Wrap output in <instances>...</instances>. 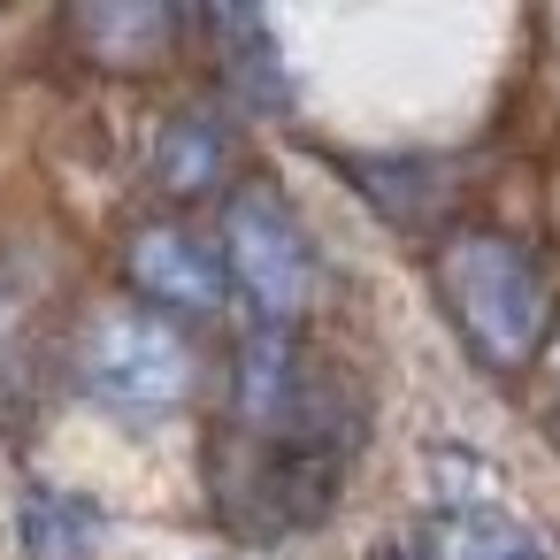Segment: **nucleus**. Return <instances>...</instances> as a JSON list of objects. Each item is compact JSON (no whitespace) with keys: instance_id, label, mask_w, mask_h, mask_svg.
<instances>
[{"instance_id":"f257e3e1","label":"nucleus","mask_w":560,"mask_h":560,"mask_svg":"<svg viewBox=\"0 0 560 560\" xmlns=\"http://www.w3.org/2000/svg\"><path fill=\"white\" fill-rule=\"evenodd\" d=\"M438 292L483 369H529L552 346V284L537 254L506 231H483V223L453 231L438 246Z\"/></svg>"},{"instance_id":"f03ea898","label":"nucleus","mask_w":560,"mask_h":560,"mask_svg":"<svg viewBox=\"0 0 560 560\" xmlns=\"http://www.w3.org/2000/svg\"><path fill=\"white\" fill-rule=\"evenodd\" d=\"M215 254H223V277H231V292L254 307L261 330H292V323L315 307V246H307L292 200H284L269 177H246V185L223 192Z\"/></svg>"},{"instance_id":"7ed1b4c3","label":"nucleus","mask_w":560,"mask_h":560,"mask_svg":"<svg viewBox=\"0 0 560 560\" xmlns=\"http://www.w3.org/2000/svg\"><path fill=\"white\" fill-rule=\"evenodd\" d=\"M192 376H200L192 338L131 300L93 307L78 330V384L116 415H170L192 399Z\"/></svg>"},{"instance_id":"20e7f679","label":"nucleus","mask_w":560,"mask_h":560,"mask_svg":"<svg viewBox=\"0 0 560 560\" xmlns=\"http://www.w3.org/2000/svg\"><path fill=\"white\" fill-rule=\"evenodd\" d=\"M124 284L147 315L162 323H208L231 307V277H223V254L200 223L185 215H154V223H131L124 238Z\"/></svg>"},{"instance_id":"39448f33","label":"nucleus","mask_w":560,"mask_h":560,"mask_svg":"<svg viewBox=\"0 0 560 560\" xmlns=\"http://www.w3.org/2000/svg\"><path fill=\"white\" fill-rule=\"evenodd\" d=\"M231 415L246 438H300V415H307V353L292 330H246L238 338V361H231Z\"/></svg>"},{"instance_id":"423d86ee","label":"nucleus","mask_w":560,"mask_h":560,"mask_svg":"<svg viewBox=\"0 0 560 560\" xmlns=\"http://www.w3.org/2000/svg\"><path fill=\"white\" fill-rule=\"evenodd\" d=\"M231 154L238 147H231V124L215 108H170L162 131H154L147 170H154V185L170 200H208V192L231 185Z\"/></svg>"},{"instance_id":"0eeeda50","label":"nucleus","mask_w":560,"mask_h":560,"mask_svg":"<svg viewBox=\"0 0 560 560\" xmlns=\"http://www.w3.org/2000/svg\"><path fill=\"white\" fill-rule=\"evenodd\" d=\"M177 32H185V16L162 9V0H101V9H78L70 16V39L101 70H154L177 47Z\"/></svg>"},{"instance_id":"6e6552de","label":"nucleus","mask_w":560,"mask_h":560,"mask_svg":"<svg viewBox=\"0 0 560 560\" xmlns=\"http://www.w3.org/2000/svg\"><path fill=\"white\" fill-rule=\"evenodd\" d=\"M422 560H545L537 529L506 506H438L422 522Z\"/></svg>"},{"instance_id":"1a4fd4ad","label":"nucleus","mask_w":560,"mask_h":560,"mask_svg":"<svg viewBox=\"0 0 560 560\" xmlns=\"http://www.w3.org/2000/svg\"><path fill=\"white\" fill-rule=\"evenodd\" d=\"M93 545H101L93 499H78L62 483H32L24 491V552L32 560H93Z\"/></svg>"},{"instance_id":"9d476101","label":"nucleus","mask_w":560,"mask_h":560,"mask_svg":"<svg viewBox=\"0 0 560 560\" xmlns=\"http://www.w3.org/2000/svg\"><path fill=\"white\" fill-rule=\"evenodd\" d=\"M545 384H552V438H560V338L545 346Z\"/></svg>"}]
</instances>
